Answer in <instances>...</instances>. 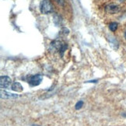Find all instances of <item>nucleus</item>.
Returning a JSON list of instances; mask_svg holds the SVG:
<instances>
[{"mask_svg": "<svg viewBox=\"0 0 126 126\" xmlns=\"http://www.w3.org/2000/svg\"><path fill=\"white\" fill-rule=\"evenodd\" d=\"M123 116H124V117H125V118H126V114H123Z\"/></svg>", "mask_w": 126, "mask_h": 126, "instance_id": "12", "label": "nucleus"}, {"mask_svg": "<svg viewBox=\"0 0 126 126\" xmlns=\"http://www.w3.org/2000/svg\"><path fill=\"white\" fill-rule=\"evenodd\" d=\"M119 1H120V2H122V1H124V0H119Z\"/></svg>", "mask_w": 126, "mask_h": 126, "instance_id": "15", "label": "nucleus"}, {"mask_svg": "<svg viewBox=\"0 0 126 126\" xmlns=\"http://www.w3.org/2000/svg\"><path fill=\"white\" fill-rule=\"evenodd\" d=\"M83 100H79L78 102L76 103V106H75V108L76 109V110H79V109H81L82 108V107L83 106Z\"/></svg>", "mask_w": 126, "mask_h": 126, "instance_id": "9", "label": "nucleus"}, {"mask_svg": "<svg viewBox=\"0 0 126 126\" xmlns=\"http://www.w3.org/2000/svg\"><path fill=\"white\" fill-rule=\"evenodd\" d=\"M40 9L43 14H47L53 12V6L48 0H43L42 2L41 3Z\"/></svg>", "mask_w": 126, "mask_h": 126, "instance_id": "2", "label": "nucleus"}, {"mask_svg": "<svg viewBox=\"0 0 126 126\" xmlns=\"http://www.w3.org/2000/svg\"><path fill=\"white\" fill-rule=\"evenodd\" d=\"M58 2H59V5H61V6H64L65 4V0H57Z\"/></svg>", "mask_w": 126, "mask_h": 126, "instance_id": "11", "label": "nucleus"}, {"mask_svg": "<svg viewBox=\"0 0 126 126\" xmlns=\"http://www.w3.org/2000/svg\"><path fill=\"white\" fill-rule=\"evenodd\" d=\"M18 95L14 94H11L9 93V92L6 91H1V98L2 99H10V98H17Z\"/></svg>", "mask_w": 126, "mask_h": 126, "instance_id": "6", "label": "nucleus"}, {"mask_svg": "<svg viewBox=\"0 0 126 126\" xmlns=\"http://www.w3.org/2000/svg\"><path fill=\"white\" fill-rule=\"evenodd\" d=\"M33 126H39V125H33Z\"/></svg>", "mask_w": 126, "mask_h": 126, "instance_id": "14", "label": "nucleus"}, {"mask_svg": "<svg viewBox=\"0 0 126 126\" xmlns=\"http://www.w3.org/2000/svg\"><path fill=\"white\" fill-rule=\"evenodd\" d=\"M55 20H54V21H55V24H57V25H59V23H61V17L59 16H58V15H55Z\"/></svg>", "mask_w": 126, "mask_h": 126, "instance_id": "10", "label": "nucleus"}, {"mask_svg": "<svg viewBox=\"0 0 126 126\" xmlns=\"http://www.w3.org/2000/svg\"><path fill=\"white\" fill-rule=\"evenodd\" d=\"M12 83V80L9 76H2L0 77V86L2 89H6Z\"/></svg>", "mask_w": 126, "mask_h": 126, "instance_id": "4", "label": "nucleus"}, {"mask_svg": "<svg viewBox=\"0 0 126 126\" xmlns=\"http://www.w3.org/2000/svg\"><path fill=\"white\" fill-rule=\"evenodd\" d=\"M109 29H110V30L111 31H112V32L115 31L118 29V23H115V22L110 23L109 24Z\"/></svg>", "mask_w": 126, "mask_h": 126, "instance_id": "8", "label": "nucleus"}, {"mask_svg": "<svg viewBox=\"0 0 126 126\" xmlns=\"http://www.w3.org/2000/svg\"><path fill=\"white\" fill-rule=\"evenodd\" d=\"M119 11L120 7L116 4H109L105 6V12L108 14H115Z\"/></svg>", "mask_w": 126, "mask_h": 126, "instance_id": "5", "label": "nucleus"}, {"mask_svg": "<svg viewBox=\"0 0 126 126\" xmlns=\"http://www.w3.org/2000/svg\"><path fill=\"white\" fill-rule=\"evenodd\" d=\"M51 47L53 50L59 51L61 55L63 56V54H64L65 51L67 48V45L65 43H63L62 41H55L51 42Z\"/></svg>", "mask_w": 126, "mask_h": 126, "instance_id": "1", "label": "nucleus"}, {"mask_svg": "<svg viewBox=\"0 0 126 126\" xmlns=\"http://www.w3.org/2000/svg\"><path fill=\"white\" fill-rule=\"evenodd\" d=\"M12 90L13 91H16V92H22L23 88L22 85L20 83L16 82V83H13V85H12Z\"/></svg>", "mask_w": 126, "mask_h": 126, "instance_id": "7", "label": "nucleus"}, {"mask_svg": "<svg viewBox=\"0 0 126 126\" xmlns=\"http://www.w3.org/2000/svg\"><path fill=\"white\" fill-rule=\"evenodd\" d=\"M125 38H126V31H125Z\"/></svg>", "mask_w": 126, "mask_h": 126, "instance_id": "13", "label": "nucleus"}, {"mask_svg": "<svg viewBox=\"0 0 126 126\" xmlns=\"http://www.w3.org/2000/svg\"><path fill=\"white\" fill-rule=\"evenodd\" d=\"M42 81V76L40 75L31 76L28 79V83L32 86H36L40 85Z\"/></svg>", "mask_w": 126, "mask_h": 126, "instance_id": "3", "label": "nucleus"}]
</instances>
